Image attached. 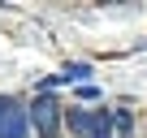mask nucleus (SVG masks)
<instances>
[{
  "instance_id": "obj_1",
  "label": "nucleus",
  "mask_w": 147,
  "mask_h": 138,
  "mask_svg": "<svg viewBox=\"0 0 147 138\" xmlns=\"http://www.w3.org/2000/svg\"><path fill=\"white\" fill-rule=\"evenodd\" d=\"M69 129L78 134V138H100V134H113V112H91V108H69L65 112Z\"/></svg>"
},
{
  "instance_id": "obj_2",
  "label": "nucleus",
  "mask_w": 147,
  "mask_h": 138,
  "mask_svg": "<svg viewBox=\"0 0 147 138\" xmlns=\"http://www.w3.org/2000/svg\"><path fill=\"white\" fill-rule=\"evenodd\" d=\"M26 112H30V125H35V129L43 134V138H56V129H61L65 112H61V104H56L52 95H43V91H39V99H35V104H30Z\"/></svg>"
},
{
  "instance_id": "obj_3",
  "label": "nucleus",
  "mask_w": 147,
  "mask_h": 138,
  "mask_svg": "<svg viewBox=\"0 0 147 138\" xmlns=\"http://www.w3.org/2000/svg\"><path fill=\"white\" fill-rule=\"evenodd\" d=\"M26 129H30V112L13 95H0V138H26Z\"/></svg>"
},
{
  "instance_id": "obj_4",
  "label": "nucleus",
  "mask_w": 147,
  "mask_h": 138,
  "mask_svg": "<svg viewBox=\"0 0 147 138\" xmlns=\"http://www.w3.org/2000/svg\"><path fill=\"white\" fill-rule=\"evenodd\" d=\"M113 125H117V138H130V125H134V121H130L125 108H113Z\"/></svg>"
},
{
  "instance_id": "obj_5",
  "label": "nucleus",
  "mask_w": 147,
  "mask_h": 138,
  "mask_svg": "<svg viewBox=\"0 0 147 138\" xmlns=\"http://www.w3.org/2000/svg\"><path fill=\"white\" fill-rule=\"evenodd\" d=\"M87 74H91V65H65V74H56V78L61 82H82Z\"/></svg>"
},
{
  "instance_id": "obj_6",
  "label": "nucleus",
  "mask_w": 147,
  "mask_h": 138,
  "mask_svg": "<svg viewBox=\"0 0 147 138\" xmlns=\"http://www.w3.org/2000/svg\"><path fill=\"white\" fill-rule=\"evenodd\" d=\"M100 138H113V134H100Z\"/></svg>"
}]
</instances>
